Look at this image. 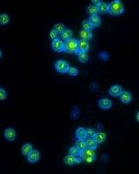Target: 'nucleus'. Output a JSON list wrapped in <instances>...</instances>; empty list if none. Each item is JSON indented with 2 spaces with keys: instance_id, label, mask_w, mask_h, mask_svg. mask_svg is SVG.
<instances>
[{
  "instance_id": "obj_33",
  "label": "nucleus",
  "mask_w": 139,
  "mask_h": 174,
  "mask_svg": "<svg viewBox=\"0 0 139 174\" xmlns=\"http://www.w3.org/2000/svg\"><path fill=\"white\" fill-rule=\"evenodd\" d=\"M59 33H57L56 31L54 30H51V31L50 32V36L51 38V39L52 40H55V39H59Z\"/></svg>"
},
{
  "instance_id": "obj_3",
  "label": "nucleus",
  "mask_w": 139,
  "mask_h": 174,
  "mask_svg": "<svg viewBox=\"0 0 139 174\" xmlns=\"http://www.w3.org/2000/svg\"><path fill=\"white\" fill-rule=\"evenodd\" d=\"M96 156L97 155L96 153H95V150L89 149H86L85 150L81 151L79 155L80 158L82 159V162L87 164L92 163L96 159Z\"/></svg>"
},
{
  "instance_id": "obj_36",
  "label": "nucleus",
  "mask_w": 139,
  "mask_h": 174,
  "mask_svg": "<svg viewBox=\"0 0 139 174\" xmlns=\"http://www.w3.org/2000/svg\"><path fill=\"white\" fill-rule=\"evenodd\" d=\"M136 118H137V120L138 122L139 121V113L138 112H137V116H136Z\"/></svg>"
},
{
  "instance_id": "obj_18",
  "label": "nucleus",
  "mask_w": 139,
  "mask_h": 174,
  "mask_svg": "<svg viewBox=\"0 0 139 174\" xmlns=\"http://www.w3.org/2000/svg\"><path fill=\"white\" fill-rule=\"evenodd\" d=\"M79 36L81 37V39L82 40H85L88 41V40H91L92 38V34L91 33V31H86V30H81L79 31Z\"/></svg>"
},
{
  "instance_id": "obj_24",
  "label": "nucleus",
  "mask_w": 139,
  "mask_h": 174,
  "mask_svg": "<svg viewBox=\"0 0 139 174\" xmlns=\"http://www.w3.org/2000/svg\"><path fill=\"white\" fill-rule=\"evenodd\" d=\"M80 152V150L76 146H72L68 149L69 155H71L74 157H79Z\"/></svg>"
},
{
  "instance_id": "obj_27",
  "label": "nucleus",
  "mask_w": 139,
  "mask_h": 174,
  "mask_svg": "<svg viewBox=\"0 0 139 174\" xmlns=\"http://www.w3.org/2000/svg\"><path fill=\"white\" fill-rule=\"evenodd\" d=\"M98 57H99L100 60L103 61V62H106V61H108L109 59L110 55L107 52L102 51L100 52L99 54H98Z\"/></svg>"
},
{
  "instance_id": "obj_5",
  "label": "nucleus",
  "mask_w": 139,
  "mask_h": 174,
  "mask_svg": "<svg viewBox=\"0 0 139 174\" xmlns=\"http://www.w3.org/2000/svg\"><path fill=\"white\" fill-rule=\"evenodd\" d=\"M63 161H64V163L66 165H68V166H73V165L79 164L81 162H82V159L80 157H74L71 155H68L65 157Z\"/></svg>"
},
{
  "instance_id": "obj_4",
  "label": "nucleus",
  "mask_w": 139,
  "mask_h": 174,
  "mask_svg": "<svg viewBox=\"0 0 139 174\" xmlns=\"http://www.w3.org/2000/svg\"><path fill=\"white\" fill-rule=\"evenodd\" d=\"M70 67V66L69 63L64 60H58L57 62L55 63V68H56V71L59 72V73H67Z\"/></svg>"
},
{
  "instance_id": "obj_25",
  "label": "nucleus",
  "mask_w": 139,
  "mask_h": 174,
  "mask_svg": "<svg viewBox=\"0 0 139 174\" xmlns=\"http://www.w3.org/2000/svg\"><path fill=\"white\" fill-rule=\"evenodd\" d=\"M75 146H76L80 151H82V150L87 149L85 140H77Z\"/></svg>"
},
{
  "instance_id": "obj_9",
  "label": "nucleus",
  "mask_w": 139,
  "mask_h": 174,
  "mask_svg": "<svg viewBox=\"0 0 139 174\" xmlns=\"http://www.w3.org/2000/svg\"><path fill=\"white\" fill-rule=\"evenodd\" d=\"M4 137L9 141H13L16 139V130L12 127H8L4 130Z\"/></svg>"
},
{
  "instance_id": "obj_2",
  "label": "nucleus",
  "mask_w": 139,
  "mask_h": 174,
  "mask_svg": "<svg viewBox=\"0 0 139 174\" xmlns=\"http://www.w3.org/2000/svg\"><path fill=\"white\" fill-rule=\"evenodd\" d=\"M64 52L69 54H79L78 50V40L75 39H70L66 40L64 43Z\"/></svg>"
},
{
  "instance_id": "obj_15",
  "label": "nucleus",
  "mask_w": 139,
  "mask_h": 174,
  "mask_svg": "<svg viewBox=\"0 0 139 174\" xmlns=\"http://www.w3.org/2000/svg\"><path fill=\"white\" fill-rule=\"evenodd\" d=\"M88 21L91 23L92 27H99L101 25V19L100 17L98 15L90 16Z\"/></svg>"
},
{
  "instance_id": "obj_14",
  "label": "nucleus",
  "mask_w": 139,
  "mask_h": 174,
  "mask_svg": "<svg viewBox=\"0 0 139 174\" xmlns=\"http://www.w3.org/2000/svg\"><path fill=\"white\" fill-rule=\"evenodd\" d=\"M93 139L97 144H102L106 140V135L103 132H98L95 133Z\"/></svg>"
},
{
  "instance_id": "obj_32",
  "label": "nucleus",
  "mask_w": 139,
  "mask_h": 174,
  "mask_svg": "<svg viewBox=\"0 0 139 174\" xmlns=\"http://www.w3.org/2000/svg\"><path fill=\"white\" fill-rule=\"evenodd\" d=\"M86 132H87V135H88V138H93L95 133H96L95 130L92 128L86 129Z\"/></svg>"
},
{
  "instance_id": "obj_31",
  "label": "nucleus",
  "mask_w": 139,
  "mask_h": 174,
  "mask_svg": "<svg viewBox=\"0 0 139 174\" xmlns=\"http://www.w3.org/2000/svg\"><path fill=\"white\" fill-rule=\"evenodd\" d=\"M7 98V93L5 90L0 86V100H4Z\"/></svg>"
},
{
  "instance_id": "obj_19",
  "label": "nucleus",
  "mask_w": 139,
  "mask_h": 174,
  "mask_svg": "<svg viewBox=\"0 0 139 174\" xmlns=\"http://www.w3.org/2000/svg\"><path fill=\"white\" fill-rule=\"evenodd\" d=\"M72 35H73V33H72V30H68V29H65V30L61 34V37L62 40L66 41V40L72 39Z\"/></svg>"
},
{
  "instance_id": "obj_29",
  "label": "nucleus",
  "mask_w": 139,
  "mask_h": 174,
  "mask_svg": "<svg viewBox=\"0 0 139 174\" xmlns=\"http://www.w3.org/2000/svg\"><path fill=\"white\" fill-rule=\"evenodd\" d=\"M67 73H68L70 76L75 77L77 76L78 74H79V71H78L77 68L76 67H70Z\"/></svg>"
},
{
  "instance_id": "obj_11",
  "label": "nucleus",
  "mask_w": 139,
  "mask_h": 174,
  "mask_svg": "<svg viewBox=\"0 0 139 174\" xmlns=\"http://www.w3.org/2000/svg\"><path fill=\"white\" fill-rule=\"evenodd\" d=\"M98 105H99L100 109L103 110H108L111 108L113 104L111 100L108 99V98H102V99L99 100Z\"/></svg>"
},
{
  "instance_id": "obj_35",
  "label": "nucleus",
  "mask_w": 139,
  "mask_h": 174,
  "mask_svg": "<svg viewBox=\"0 0 139 174\" xmlns=\"http://www.w3.org/2000/svg\"><path fill=\"white\" fill-rule=\"evenodd\" d=\"M91 2H92V4H95L94 6H95V7H97V6L100 4L101 1H100V0H92Z\"/></svg>"
},
{
  "instance_id": "obj_8",
  "label": "nucleus",
  "mask_w": 139,
  "mask_h": 174,
  "mask_svg": "<svg viewBox=\"0 0 139 174\" xmlns=\"http://www.w3.org/2000/svg\"><path fill=\"white\" fill-rule=\"evenodd\" d=\"M90 44L89 43L85 40L80 39L78 40V50L79 53H87L89 50Z\"/></svg>"
},
{
  "instance_id": "obj_34",
  "label": "nucleus",
  "mask_w": 139,
  "mask_h": 174,
  "mask_svg": "<svg viewBox=\"0 0 139 174\" xmlns=\"http://www.w3.org/2000/svg\"><path fill=\"white\" fill-rule=\"evenodd\" d=\"M91 89L92 91H96L98 89V85L97 83H92L91 86Z\"/></svg>"
},
{
  "instance_id": "obj_21",
  "label": "nucleus",
  "mask_w": 139,
  "mask_h": 174,
  "mask_svg": "<svg viewBox=\"0 0 139 174\" xmlns=\"http://www.w3.org/2000/svg\"><path fill=\"white\" fill-rule=\"evenodd\" d=\"M10 16L7 13L0 14V25H6L10 22Z\"/></svg>"
},
{
  "instance_id": "obj_30",
  "label": "nucleus",
  "mask_w": 139,
  "mask_h": 174,
  "mask_svg": "<svg viewBox=\"0 0 139 174\" xmlns=\"http://www.w3.org/2000/svg\"><path fill=\"white\" fill-rule=\"evenodd\" d=\"M70 117L72 119H77L79 117V109L77 107H74L70 113Z\"/></svg>"
},
{
  "instance_id": "obj_17",
  "label": "nucleus",
  "mask_w": 139,
  "mask_h": 174,
  "mask_svg": "<svg viewBox=\"0 0 139 174\" xmlns=\"http://www.w3.org/2000/svg\"><path fill=\"white\" fill-rule=\"evenodd\" d=\"M32 150H33V146L32 144L30 143L25 144L22 146V149H21V152L23 154V155L25 156H27L31 151H32Z\"/></svg>"
},
{
  "instance_id": "obj_12",
  "label": "nucleus",
  "mask_w": 139,
  "mask_h": 174,
  "mask_svg": "<svg viewBox=\"0 0 139 174\" xmlns=\"http://www.w3.org/2000/svg\"><path fill=\"white\" fill-rule=\"evenodd\" d=\"M123 91V88L120 86L114 85L109 89V94L113 97H119Z\"/></svg>"
},
{
  "instance_id": "obj_22",
  "label": "nucleus",
  "mask_w": 139,
  "mask_h": 174,
  "mask_svg": "<svg viewBox=\"0 0 139 174\" xmlns=\"http://www.w3.org/2000/svg\"><path fill=\"white\" fill-rule=\"evenodd\" d=\"M87 13H88L90 16L93 15H97V13H99L98 8L97 7H95L94 5H89L87 7Z\"/></svg>"
},
{
  "instance_id": "obj_1",
  "label": "nucleus",
  "mask_w": 139,
  "mask_h": 174,
  "mask_svg": "<svg viewBox=\"0 0 139 174\" xmlns=\"http://www.w3.org/2000/svg\"><path fill=\"white\" fill-rule=\"evenodd\" d=\"M124 11V5L119 0H114L109 4L108 13L110 15L118 16L122 15Z\"/></svg>"
},
{
  "instance_id": "obj_23",
  "label": "nucleus",
  "mask_w": 139,
  "mask_h": 174,
  "mask_svg": "<svg viewBox=\"0 0 139 174\" xmlns=\"http://www.w3.org/2000/svg\"><path fill=\"white\" fill-rule=\"evenodd\" d=\"M53 30L56 31L57 33L61 34L63 31L65 30V27L62 23H56V24L54 25Z\"/></svg>"
},
{
  "instance_id": "obj_7",
  "label": "nucleus",
  "mask_w": 139,
  "mask_h": 174,
  "mask_svg": "<svg viewBox=\"0 0 139 174\" xmlns=\"http://www.w3.org/2000/svg\"><path fill=\"white\" fill-rule=\"evenodd\" d=\"M40 158V152L38 150H34L27 156V161L31 164L36 163Z\"/></svg>"
},
{
  "instance_id": "obj_6",
  "label": "nucleus",
  "mask_w": 139,
  "mask_h": 174,
  "mask_svg": "<svg viewBox=\"0 0 139 174\" xmlns=\"http://www.w3.org/2000/svg\"><path fill=\"white\" fill-rule=\"evenodd\" d=\"M52 48L56 52H64V42L59 39L53 40L52 43Z\"/></svg>"
},
{
  "instance_id": "obj_10",
  "label": "nucleus",
  "mask_w": 139,
  "mask_h": 174,
  "mask_svg": "<svg viewBox=\"0 0 139 174\" xmlns=\"http://www.w3.org/2000/svg\"><path fill=\"white\" fill-rule=\"evenodd\" d=\"M75 135H76V138L77 139V140H86V139L88 138L86 129L83 127H78L76 130Z\"/></svg>"
},
{
  "instance_id": "obj_20",
  "label": "nucleus",
  "mask_w": 139,
  "mask_h": 174,
  "mask_svg": "<svg viewBox=\"0 0 139 174\" xmlns=\"http://www.w3.org/2000/svg\"><path fill=\"white\" fill-rule=\"evenodd\" d=\"M97 8L99 12L102 13H108V8H109V4H107L106 2H101L100 4L97 6Z\"/></svg>"
},
{
  "instance_id": "obj_26",
  "label": "nucleus",
  "mask_w": 139,
  "mask_h": 174,
  "mask_svg": "<svg viewBox=\"0 0 139 174\" xmlns=\"http://www.w3.org/2000/svg\"><path fill=\"white\" fill-rule=\"evenodd\" d=\"M78 56V59H79V62L82 63H85L88 61V55L87 53H79L77 55Z\"/></svg>"
},
{
  "instance_id": "obj_16",
  "label": "nucleus",
  "mask_w": 139,
  "mask_h": 174,
  "mask_svg": "<svg viewBox=\"0 0 139 174\" xmlns=\"http://www.w3.org/2000/svg\"><path fill=\"white\" fill-rule=\"evenodd\" d=\"M86 146L87 149H91L95 150L98 147V144L96 141H95V139L93 138H87L86 139Z\"/></svg>"
},
{
  "instance_id": "obj_13",
  "label": "nucleus",
  "mask_w": 139,
  "mask_h": 174,
  "mask_svg": "<svg viewBox=\"0 0 139 174\" xmlns=\"http://www.w3.org/2000/svg\"><path fill=\"white\" fill-rule=\"evenodd\" d=\"M120 100L124 104H128L132 102V95L129 91H123L121 95L119 96Z\"/></svg>"
},
{
  "instance_id": "obj_37",
  "label": "nucleus",
  "mask_w": 139,
  "mask_h": 174,
  "mask_svg": "<svg viewBox=\"0 0 139 174\" xmlns=\"http://www.w3.org/2000/svg\"><path fill=\"white\" fill-rule=\"evenodd\" d=\"M2 56V50H0V59H1V57Z\"/></svg>"
},
{
  "instance_id": "obj_28",
  "label": "nucleus",
  "mask_w": 139,
  "mask_h": 174,
  "mask_svg": "<svg viewBox=\"0 0 139 174\" xmlns=\"http://www.w3.org/2000/svg\"><path fill=\"white\" fill-rule=\"evenodd\" d=\"M82 27L83 30L91 31L92 30V26L91 25V23L88 21V20H83L82 22Z\"/></svg>"
}]
</instances>
